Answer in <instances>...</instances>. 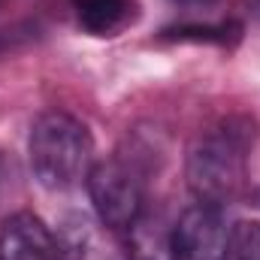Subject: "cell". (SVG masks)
I'll list each match as a JSON object with an SVG mask.
<instances>
[{
	"mask_svg": "<svg viewBox=\"0 0 260 260\" xmlns=\"http://www.w3.org/2000/svg\"><path fill=\"white\" fill-rule=\"evenodd\" d=\"M251 145L254 121L248 115H230L200 130L194 145L188 148V185L197 203L224 209V203L242 194Z\"/></svg>",
	"mask_w": 260,
	"mask_h": 260,
	"instance_id": "cell-1",
	"label": "cell"
},
{
	"mask_svg": "<svg viewBox=\"0 0 260 260\" xmlns=\"http://www.w3.org/2000/svg\"><path fill=\"white\" fill-rule=\"evenodd\" d=\"M30 167L43 188L70 191L94 167V139L67 112H43L30 127Z\"/></svg>",
	"mask_w": 260,
	"mask_h": 260,
	"instance_id": "cell-2",
	"label": "cell"
},
{
	"mask_svg": "<svg viewBox=\"0 0 260 260\" xmlns=\"http://www.w3.org/2000/svg\"><path fill=\"white\" fill-rule=\"evenodd\" d=\"M88 194L100 224L127 233V227L145 212V194L139 173L124 160H100L88 173Z\"/></svg>",
	"mask_w": 260,
	"mask_h": 260,
	"instance_id": "cell-3",
	"label": "cell"
},
{
	"mask_svg": "<svg viewBox=\"0 0 260 260\" xmlns=\"http://www.w3.org/2000/svg\"><path fill=\"white\" fill-rule=\"evenodd\" d=\"M230 230L224 209L197 203L173 224V260H227Z\"/></svg>",
	"mask_w": 260,
	"mask_h": 260,
	"instance_id": "cell-4",
	"label": "cell"
},
{
	"mask_svg": "<svg viewBox=\"0 0 260 260\" xmlns=\"http://www.w3.org/2000/svg\"><path fill=\"white\" fill-rule=\"evenodd\" d=\"M0 260H64V248L43 218L15 212L0 230Z\"/></svg>",
	"mask_w": 260,
	"mask_h": 260,
	"instance_id": "cell-5",
	"label": "cell"
},
{
	"mask_svg": "<svg viewBox=\"0 0 260 260\" xmlns=\"http://www.w3.org/2000/svg\"><path fill=\"white\" fill-rule=\"evenodd\" d=\"M76 21L91 37H118L136 21V0H73Z\"/></svg>",
	"mask_w": 260,
	"mask_h": 260,
	"instance_id": "cell-6",
	"label": "cell"
},
{
	"mask_svg": "<svg viewBox=\"0 0 260 260\" xmlns=\"http://www.w3.org/2000/svg\"><path fill=\"white\" fill-rule=\"evenodd\" d=\"M173 230L157 215L142 212L127 227V248L133 260H173Z\"/></svg>",
	"mask_w": 260,
	"mask_h": 260,
	"instance_id": "cell-7",
	"label": "cell"
},
{
	"mask_svg": "<svg viewBox=\"0 0 260 260\" xmlns=\"http://www.w3.org/2000/svg\"><path fill=\"white\" fill-rule=\"evenodd\" d=\"M230 257L260 260V221H242L230 230Z\"/></svg>",
	"mask_w": 260,
	"mask_h": 260,
	"instance_id": "cell-8",
	"label": "cell"
},
{
	"mask_svg": "<svg viewBox=\"0 0 260 260\" xmlns=\"http://www.w3.org/2000/svg\"><path fill=\"white\" fill-rule=\"evenodd\" d=\"M230 24H206V27H200V24H185V27H170V30H164L170 40H194V43H227L230 40Z\"/></svg>",
	"mask_w": 260,
	"mask_h": 260,
	"instance_id": "cell-9",
	"label": "cell"
},
{
	"mask_svg": "<svg viewBox=\"0 0 260 260\" xmlns=\"http://www.w3.org/2000/svg\"><path fill=\"white\" fill-rule=\"evenodd\" d=\"M170 3H176V6H182V9H191V12H209V9H215L221 0H170Z\"/></svg>",
	"mask_w": 260,
	"mask_h": 260,
	"instance_id": "cell-10",
	"label": "cell"
},
{
	"mask_svg": "<svg viewBox=\"0 0 260 260\" xmlns=\"http://www.w3.org/2000/svg\"><path fill=\"white\" fill-rule=\"evenodd\" d=\"M245 9L254 21H260V0H245Z\"/></svg>",
	"mask_w": 260,
	"mask_h": 260,
	"instance_id": "cell-11",
	"label": "cell"
},
{
	"mask_svg": "<svg viewBox=\"0 0 260 260\" xmlns=\"http://www.w3.org/2000/svg\"><path fill=\"white\" fill-rule=\"evenodd\" d=\"M257 203H260V194H257Z\"/></svg>",
	"mask_w": 260,
	"mask_h": 260,
	"instance_id": "cell-12",
	"label": "cell"
},
{
	"mask_svg": "<svg viewBox=\"0 0 260 260\" xmlns=\"http://www.w3.org/2000/svg\"><path fill=\"white\" fill-rule=\"evenodd\" d=\"M227 260H233V257H227Z\"/></svg>",
	"mask_w": 260,
	"mask_h": 260,
	"instance_id": "cell-13",
	"label": "cell"
},
{
	"mask_svg": "<svg viewBox=\"0 0 260 260\" xmlns=\"http://www.w3.org/2000/svg\"><path fill=\"white\" fill-rule=\"evenodd\" d=\"M0 3H3V0H0Z\"/></svg>",
	"mask_w": 260,
	"mask_h": 260,
	"instance_id": "cell-14",
	"label": "cell"
}]
</instances>
